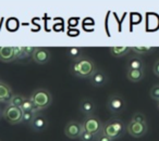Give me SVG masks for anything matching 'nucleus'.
<instances>
[{
  "instance_id": "1",
  "label": "nucleus",
  "mask_w": 159,
  "mask_h": 141,
  "mask_svg": "<svg viewBox=\"0 0 159 141\" xmlns=\"http://www.w3.org/2000/svg\"><path fill=\"white\" fill-rule=\"evenodd\" d=\"M96 70V64L92 59L83 55L77 60H74L70 66V72L72 75L79 78H89Z\"/></svg>"
},
{
  "instance_id": "2",
  "label": "nucleus",
  "mask_w": 159,
  "mask_h": 141,
  "mask_svg": "<svg viewBox=\"0 0 159 141\" xmlns=\"http://www.w3.org/2000/svg\"><path fill=\"white\" fill-rule=\"evenodd\" d=\"M126 130V125L121 121V119L118 118H112L109 119L108 122L102 125V134H105L106 136L110 137L111 139L116 140V139L121 138L124 135Z\"/></svg>"
},
{
  "instance_id": "3",
  "label": "nucleus",
  "mask_w": 159,
  "mask_h": 141,
  "mask_svg": "<svg viewBox=\"0 0 159 141\" xmlns=\"http://www.w3.org/2000/svg\"><path fill=\"white\" fill-rule=\"evenodd\" d=\"M30 99L35 105V109L37 112L45 109H48L50 104L52 103V96L47 89L44 88H38L32 92Z\"/></svg>"
},
{
  "instance_id": "4",
  "label": "nucleus",
  "mask_w": 159,
  "mask_h": 141,
  "mask_svg": "<svg viewBox=\"0 0 159 141\" xmlns=\"http://www.w3.org/2000/svg\"><path fill=\"white\" fill-rule=\"evenodd\" d=\"M125 100L122 96L118 95V93H113V95H110L108 97V100H107V108L110 111L112 114L118 115L120 113H122L124 110H125Z\"/></svg>"
},
{
  "instance_id": "5",
  "label": "nucleus",
  "mask_w": 159,
  "mask_h": 141,
  "mask_svg": "<svg viewBox=\"0 0 159 141\" xmlns=\"http://www.w3.org/2000/svg\"><path fill=\"white\" fill-rule=\"evenodd\" d=\"M22 114L23 111L20 108L8 104L2 112V117L10 125H18V124L22 123Z\"/></svg>"
},
{
  "instance_id": "6",
  "label": "nucleus",
  "mask_w": 159,
  "mask_h": 141,
  "mask_svg": "<svg viewBox=\"0 0 159 141\" xmlns=\"http://www.w3.org/2000/svg\"><path fill=\"white\" fill-rule=\"evenodd\" d=\"M104 124L102 123L99 118H97L94 115H89L82 122V128L84 131L91 132L94 135H98L102 131V128Z\"/></svg>"
},
{
  "instance_id": "7",
  "label": "nucleus",
  "mask_w": 159,
  "mask_h": 141,
  "mask_svg": "<svg viewBox=\"0 0 159 141\" xmlns=\"http://www.w3.org/2000/svg\"><path fill=\"white\" fill-rule=\"evenodd\" d=\"M147 130H148L147 123H139V122H135L131 119L126 124V132L131 137H134V138L144 137L147 134Z\"/></svg>"
},
{
  "instance_id": "8",
  "label": "nucleus",
  "mask_w": 159,
  "mask_h": 141,
  "mask_svg": "<svg viewBox=\"0 0 159 141\" xmlns=\"http://www.w3.org/2000/svg\"><path fill=\"white\" fill-rule=\"evenodd\" d=\"M83 131L82 123L76 121H70L64 126V135L70 139H77L80 138Z\"/></svg>"
},
{
  "instance_id": "9",
  "label": "nucleus",
  "mask_w": 159,
  "mask_h": 141,
  "mask_svg": "<svg viewBox=\"0 0 159 141\" xmlns=\"http://www.w3.org/2000/svg\"><path fill=\"white\" fill-rule=\"evenodd\" d=\"M51 58L50 51L47 48H43V47H37L34 51V53L32 54V59L34 60V62L39 65H44L49 62Z\"/></svg>"
},
{
  "instance_id": "10",
  "label": "nucleus",
  "mask_w": 159,
  "mask_h": 141,
  "mask_svg": "<svg viewBox=\"0 0 159 141\" xmlns=\"http://www.w3.org/2000/svg\"><path fill=\"white\" fill-rule=\"evenodd\" d=\"M89 82L94 87H102L108 83V76L106 75L102 70H98L96 68L94 70V73L89 76Z\"/></svg>"
},
{
  "instance_id": "11",
  "label": "nucleus",
  "mask_w": 159,
  "mask_h": 141,
  "mask_svg": "<svg viewBox=\"0 0 159 141\" xmlns=\"http://www.w3.org/2000/svg\"><path fill=\"white\" fill-rule=\"evenodd\" d=\"M31 128L35 131H43L47 128L48 126V121L46 119V117L44 115H40V114H36L35 117L33 118V121L31 122L30 124Z\"/></svg>"
},
{
  "instance_id": "12",
  "label": "nucleus",
  "mask_w": 159,
  "mask_h": 141,
  "mask_svg": "<svg viewBox=\"0 0 159 141\" xmlns=\"http://www.w3.org/2000/svg\"><path fill=\"white\" fill-rule=\"evenodd\" d=\"M80 112L83 113L85 116H89V115H93L94 112L96 110V105L94 103V101L89 98H84L82 99V101L80 102Z\"/></svg>"
},
{
  "instance_id": "13",
  "label": "nucleus",
  "mask_w": 159,
  "mask_h": 141,
  "mask_svg": "<svg viewBox=\"0 0 159 141\" xmlns=\"http://www.w3.org/2000/svg\"><path fill=\"white\" fill-rule=\"evenodd\" d=\"M12 95H13V92H12L11 87L5 82L0 83V103H3V102L8 103Z\"/></svg>"
},
{
  "instance_id": "14",
  "label": "nucleus",
  "mask_w": 159,
  "mask_h": 141,
  "mask_svg": "<svg viewBox=\"0 0 159 141\" xmlns=\"http://www.w3.org/2000/svg\"><path fill=\"white\" fill-rule=\"evenodd\" d=\"M16 60L14 58L13 47H0V61L2 62H11Z\"/></svg>"
},
{
  "instance_id": "15",
  "label": "nucleus",
  "mask_w": 159,
  "mask_h": 141,
  "mask_svg": "<svg viewBox=\"0 0 159 141\" xmlns=\"http://www.w3.org/2000/svg\"><path fill=\"white\" fill-rule=\"evenodd\" d=\"M126 78L132 83H139L144 78V70H126Z\"/></svg>"
},
{
  "instance_id": "16",
  "label": "nucleus",
  "mask_w": 159,
  "mask_h": 141,
  "mask_svg": "<svg viewBox=\"0 0 159 141\" xmlns=\"http://www.w3.org/2000/svg\"><path fill=\"white\" fill-rule=\"evenodd\" d=\"M111 55L115 58H122L131 52V47L129 46H115L109 49Z\"/></svg>"
},
{
  "instance_id": "17",
  "label": "nucleus",
  "mask_w": 159,
  "mask_h": 141,
  "mask_svg": "<svg viewBox=\"0 0 159 141\" xmlns=\"http://www.w3.org/2000/svg\"><path fill=\"white\" fill-rule=\"evenodd\" d=\"M126 66H128V68H130V70H144V68H145L144 61L139 57H137V55L131 57L130 59L128 60Z\"/></svg>"
},
{
  "instance_id": "18",
  "label": "nucleus",
  "mask_w": 159,
  "mask_h": 141,
  "mask_svg": "<svg viewBox=\"0 0 159 141\" xmlns=\"http://www.w3.org/2000/svg\"><path fill=\"white\" fill-rule=\"evenodd\" d=\"M66 55L74 61V60H77L83 57V50L82 48H79V47H70V48L66 49Z\"/></svg>"
},
{
  "instance_id": "19",
  "label": "nucleus",
  "mask_w": 159,
  "mask_h": 141,
  "mask_svg": "<svg viewBox=\"0 0 159 141\" xmlns=\"http://www.w3.org/2000/svg\"><path fill=\"white\" fill-rule=\"evenodd\" d=\"M131 51H133L137 55H143V54L152 53V51H155V48L150 46H136V47H131Z\"/></svg>"
},
{
  "instance_id": "20",
  "label": "nucleus",
  "mask_w": 159,
  "mask_h": 141,
  "mask_svg": "<svg viewBox=\"0 0 159 141\" xmlns=\"http://www.w3.org/2000/svg\"><path fill=\"white\" fill-rule=\"evenodd\" d=\"M25 99H26V98L22 95H18V93H16V95H12V97L10 98L8 104L12 106H18V108H20L21 104L23 103V101H24Z\"/></svg>"
},
{
  "instance_id": "21",
  "label": "nucleus",
  "mask_w": 159,
  "mask_h": 141,
  "mask_svg": "<svg viewBox=\"0 0 159 141\" xmlns=\"http://www.w3.org/2000/svg\"><path fill=\"white\" fill-rule=\"evenodd\" d=\"M20 109L23 112H29V111H35V112H37L35 109V105H34V103L32 102V100L27 99V98L23 101V103L21 104Z\"/></svg>"
},
{
  "instance_id": "22",
  "label": "nucleus",
  "mask_w": 159,
  "mask_h": 141,
  "mask_svg": "<svg viewBox=\"0 0 159 141\" xmlns=\"http://www.w3.org/2000/svg\"><path fill=\"white\" fill-rule=\"evenodd\" d=\"M38 112H35V111H29V112H23L22 114V123L25 124H31V122L33 121V118L35 117V115L37 114Z\"/></svg>"
},
{
  "instance_id": "23",
  "label": "nucleus",
  "mask_w": 159,
  "mask_h": 141,
  "mask_svg": "<svg viewBox=\"0 0 159 141\" xmlns=\"http://www.w3.org/2000/svg\"><path fill=\"white\" fill-rule=\"evenodd\" d=\"M96 136H97V135L91 134V132H87V131H84V130H83L81 136H80V140L81 141H95Z\"/></svg>"
},
{
  "instance_id": "24",
  "label": "nucleus",
  "mask_w": 159,
  "mask_h": 141,
  "mask_svg": "<svg viewBox=\"0 0 159 141\" xmlns=\"http://www.w3.org/2000/svg\"><path fill=\"white\" fill-rule=\"evenodd\" d=\"M149 96L152 100L155 101H158L159 100V85H155V86L152 87L149 91Z\"/></svg>"
},
{
  "instance_id": "25",
  "label": "nucleus",
  "mask_w": 159,
  "mask_h": 141,
  "mask_svg": "<svg viewBox=\"0 0 159 141\" xmlns=\"http://www.w3.org/2000/svg\"><path fill=\"white\" fill-rule=\"evenodd\" d=\"M13 50H14V58H16V60L25 59L23 47H13Z\"/></svg>"
},
{
  "instance_id": "26",
  "label": "nucleus",
  "mask_w": 159,
  "mask_h": 141,
  "mask_svg": "<svg viewBox=\"0 0 159 141\" xmlns=\"http://www.w3.org/2000/svg\"><path fill=\"white\" fill-rule=\"evenodd\" d=\"M131 119H132V121H135V122H139V123H147V122H146L145 114H143V113H141V112L134 113Z\"/></svg>"
},
{
  "instance_id": "27",
  "label": "nucleus",
  "mask_w": 159,
  "mask_h": 141,
  "mask_svg": "<svg viewBox=\"0 0 159 141\" xmlns=\"http://www.w3.org/2000/svg\"><path fill=\"white\" fill-rule=\"evenodd\" d=\"M36 47H32V46H29V47H23V51H24V54H25V58H29V57H32V54L34 53L35 51Z\"/></svg>"
},
{
  "instance_id": "28",
  "label": "nucleus",
  "mask_w": 159,
  "mask_h": 141,
  "mask_svg": "<svg viewBox=\"0 0 159 141\" xmlns=\"http://www.w3.org/2000/svg\"><path fill=\"white\" fill-rule=\"evenodd\" d=\"M96 141H115L113 139H111L110 137L106 136L102 132H99V134L96 136Z\"/></svg>"
},
{
  "instance_id": "29",
  "label": "nucleus",
  "mask_w": 159,
  "mask_h": 141,
  "mask_svg": "<svg viewBox=\"0 0 159 141\" xmlns=\"http://www.w3.org/2000/svg\"><path fill=\"white\" fill-rule=\"evenodd\" d=\"M154 74L157 77H159V60H157L154 64Z\"/></svg>"
},
{
  "instance_id": "30",
  "label": "nucleus",
  "mask_w": 159,
  "mask_h": 141,
  "mask_svg": "<svg viewBox=\"0 0 159 141\" xmlns=\"http://www.w3.org/2000/svg\"><path fill=\"white\" fill-rule=\"evenodd\" d=\"M157 102H158V103H157V108H158V110H159V100Z\"/></svg>"
},
{
  "instance_id": "31",
  "label": "nucleus",
  "mask_w": 159,
  "mask_h": 141,
  "mask_svg": "<svg viewBox=\"0 0 159 141\" xmlns=\"http://www.w3.org/2000/svg\"><path fill=\"white\" fill-rule=\"evenodd\" d=\"M2 117V113H1V111H0V118Z\"/></svg>"
},
{
  "instance_id": "32",
  "label": "nucleus",
  "mask_w": 159,
  "mask_h": 141,
  "mask_svg": "<svg viewBox=\"0 0 159 141\" xmlns=\"http://www.w3.org/2000/svg\"><path fill=\"white\" fill-rule=\"evenodd\" d=\"M0 83H1V80H0Z\"/></svg>"
}]
</instances>
